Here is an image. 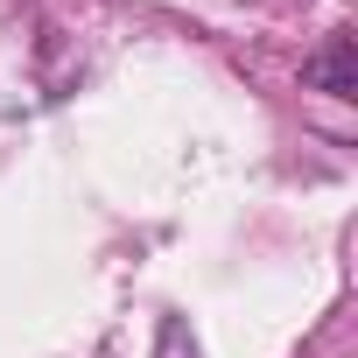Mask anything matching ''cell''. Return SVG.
Returning <instances> with one entry per match:
<instances>
[{"instance_id":"6da1fadb","label":"cell","mask_w":358,"mask_h":358,"mask_svg":"<svg viewBox=\"0 0 358 358\" xmlns=\"http://www.w3.org/2000/svg\"><path fill=\"white\" fill-rule=\"evenodd\" d=\"M302 85H316L330 99H358V50H351V36H330L316 57H302Z\"/></svg>"}]
</instances>
